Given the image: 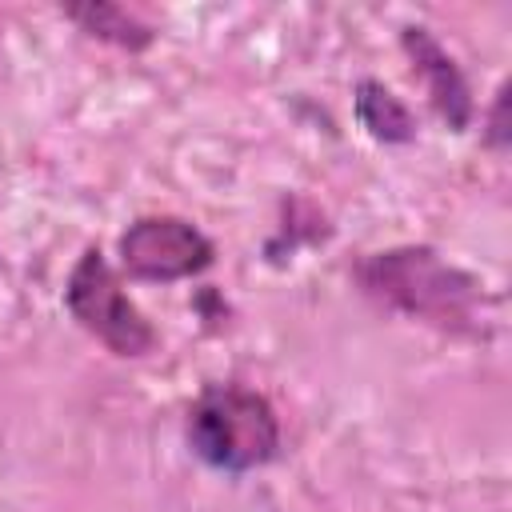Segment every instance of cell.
Listing matches in <instances>:
<instances>
[{
  "mask_svg": "<svg viewBox=\"0 0 512 512\" xmlns=\"http://www.w3.org/2000/svg\"><path fill=\"white\" fill-rule=\"evenodd\" d=\"M356 112L364 120V128L376 136V140H388V144H400V140H412L416 124H412V112L376 80H364L356 88Z\"/></svg>",
  "mask_w": 512,
  "mask_h": 512,
  "instance_id": "cell-7",
  "label": "cell"
},
{
  "mask_svg": "<svg viewBox=\"0 0 512 512\" xmlns=\"http://www.w3.org/2000/svg\"><path fill=\"white\" fill-rule=\"evenodd\" d=\"M192 452L220 472H252L280 448V424L272 404L240 384H212L188 412Z\"/></svg>",
  "mask_w": 512,
  "mask_h": 512,
  "instance_id": "cell-1",
  "label": "cell"
},
{
  "mask_svg": "<svg viewBox=\"0 0 512 512\" xmlns=\"http://www.w3.org/2000/svg\"><path fill=\"white\" fill-rule=\"evenodd\" d=\"M404 48L408 56L416 60L420 76L428 80V96L436 104V112L452 124V128H464L472 120V96H468V84L460 76V68L452 64V56L432 40L428 28H404Z\"/></svg>",
  "mask_w": 512,
  "mask_h": 512,
  "instance_id": "cell-5",
  "label": "cell"
},
{
  "mask_svg": "<svg viewBox=\"0 0 512 512\" xmlns=\"http://www.w3.org/2000/svg\"><path fill=\"white\" fill-rule=\"evenodd\" d=\"M368 292L392 300L404 312L428 316L436 324H460L472 316V300H476V284L440 264L436 252L428 248H404V252H380L360 268Z\"/></svg>",
  "mask_w": 512,
  "mask_h": 512,
  "instance_id": "cell-2",
  "label": "cell"
},
{
  "mask_svg": "<svg viewBox=\"0 0 512 512\" xmlns=\"http://www.w3.org/2000/svg\"><path fill=\"white\" fill-rule=\"evenodd\" d=\"M504 104H508V88H500V96H496V108H492V144L496 148H504L508 144V128H504Z\"/></svg>",
  "mask_w": 512,
  "mask_h": 512,
  "instance_id": "cell-8",
  "label": "cell"
},
{
  "mask_svg": "<svg viewBox=\"0 0 512 512\" xmlns=\"http://www.w3.org/2000/svg\"><path fill=\"white\" fill-rule=\"evenodd\" d=\"M64 300H68V312L80 320V328H88L96 340H104L116 356H144L156 348L152 324L124 296V288L100 248H84V256L76 260V268L68 276Z\"/></svg>",
  "mask_w": 512,
  "mask_h": 512,
  "instance_id": "cell-3",
  "label": "cell"
},
{
  "mask_svg": "<svg viewBox=\"0 0 512 512\" xmlns=\"http://www.w3.org/2000/svg\"><path fill=\"white\" fill-rule=\"evenodd\" d=\"M68 12V20H76L84 32H92V36H100V40H112V44H120V48H128V52H140V48H148L152 44V28L148 24H140L128 8H120V4H72V8H64Z\"/></svg>",
  "mask_w": 512,
  "mask_h": 512,
  "instance_id": "cell-6",
  "label": "cell"
},
{
  "mask_svg": "<svg viewBox=\"0 0 512 512\" xmlns=\"http://www.w3.org/2000/svg\"><path fill=\"white\" fill-rule=\"evenodd\" d=\"M120 264L136 280H184L212 264V240L180 216H144L120 236Z\"/></svg>",
  "mask_w": 512,
  "mask_h": 512,
  "instance_id": "cell-4",
  "label": "cell"
}]
</instances>
